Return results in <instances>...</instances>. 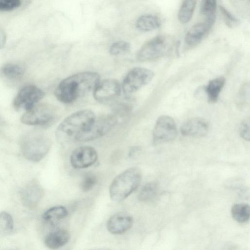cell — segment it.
Listing matches in <instances>:
<instances>
[{"mask_svg": "<svg viewBox=\"0 0 250 250\" xmlns=\"http://www.w3.org/2000/svg\"><path fill=\"white\" fill-rule=\"evenodd\" d=\"M130 49V44L123 41L113 43L109 48V53L112 56H119L127 53Z\"/></svg>", "mask_w": 250, "mask_h": 250, "instance_id": "cell-27", "label": "cell"}, {"mask_svg": "<svg viewBox=\"0 0 250 250\" xmlns=\"http://www.w3.org/2000/svg\"><path fill=\"white\" fill-rule=\"evenodd\" d=\"M68 214L66 208L62 206L52 207L43 214V219L48 224L55 226Z\"/></svg>", "mask_w": 250, "mask_h": 250, "instance_id": "cell-20", "label": "cell"}, {"mask_svg": "<svg viewBox=\"0 0 250 250\" xmlns=\"http://www.w3.org/2000/svg\"><path fill=\"white\" fill-rule=\"evenodd\" d=\"M154 76L153 72L147 68H133L125 77L121 86L122 90L125 95H130L148 84Z\"/></svg>", "mask_w": 250, "mask_h": 250, "instance_id": "cell-7", "label": "cell"}, {"mask_svg": "<svg viewBox=\"0 0 250 250\" xmlns=\"http://www.w3.org/2000/svg\"><path fill=\"white\" fill-rule=\"evenodd\" d=\"M217 7L216 0H203L201 5V12L206 20L215 21Z\"/></svg>", "mask_w": 250, "mask_h": 250, "instance_id": "cell-26", "label": "cell"}, {"mask_svg": "<svg viewBox=\"0 0 250 250\" xmlns=\"http://www.w3.org/2000/svg\"><path fill=\"white\" fill-rule=\"evenodd\" d=\"M95 118L94 113L90 109L77 111L66 117L56 130L57 140L65 143L76 137L85 129Z\"/></svg>", "mask_w": 250, "mask_h": 250, "instance_id": "cell-2", "label": "cell"}, {"mask_svg": "<svg viewBox=\"0 0 250 250\" xmlns=\"http://www.w3.org/2000/svg\"><path fill=\"white\" fill-rule=\"evenodd\" d=\"M14 227L13 218L7 212L0 213V238L9 234Z\"/></svg>", "mask_w": 250, "mask_h": 250, "instance_id": "cell-25", "label": "cell"}, {"mask_svg": "<svg viewBox=\"0 0 250 250\" xmlns=\"http://www.w3.org/2000/svg\"><path fill=\"white\" fill-rule=\"evenodd\" d=\"M209 128V125L207 120L200 117H194L184 122L180 130L183 136L201 137L208 133Z\"/></svg>", "mask_w": 250, "mask_h": 250, "instance_id": "cell-14", "label": "cell"}, {"mask_svg": "<svg viewBox=\"0 0 250 250\" xmlns=\"http://www.w3.org/2000/svg\"><path fill=\"white\" fill-rule=\"evenodd\" d=\"M122 88L115 79H107L100 81L93 92L96 101L101 104H108L116 100L121 93Z\"/></svg>", "mask_w": 250, "mask_h": 250, "instance_id": "cell-11", "label": "cell"}, {"mask_svg": "<svg viewBox=\"0 0 250 250\" xmlns=\"http://www.w3.org/2000/svg\"><path fill=\"white\" fill-rule=\"evenodd\" d=\"M231 212L236 221L241 223H246L250 219V207L246 204H236L232 207Z\"/></svg>", "mask_w": 250, "mask_h": 250, "instance_id": "cell-23", "label": "cell"}, {"mask_svg": "<svg viewBox=\"0 0 250 250\" xmlns=\"http://www.w3.org/2000/svg\"><path fill=\"white\" fill-rule=\"evenodd\" d=\"M100 81L95 72H79L62 80L56 87L55 95L60 102L69 104L93 91Z\"/></svg>", "mask_w": 250, "mask_h": 250, "instance_id": "cell-1", "label": "cell"}, {"mask_svg": "<svg viewBox=\"0 0 250 250\" xmlns=\"http://www.w3.org/2000/svg\"><path fill=\"white\" fill-rule=\"evenodd\" d=\"M231 3L238 10L243 11L249 9L250 0H230Z\"/></svg>", "mask_w": 250, "mask_h": 250, "instance_id": "cell-33", "label": "cell"}, {"mask_svg": "<svg viewBox=\"0 0 250 250\" xmlns=\"http://www.w3.org/2000/svg\"><path fill=\"white\" fill-rule=\"evenodd\" d=\"M97 182V179L94 174L87 173L84 176L81 184L82 190L84 192L90 191L95 187Z\"/></svg>", "mask_w": 250, "mask_h": 250, "instance_id": "cell-29", "label": "cell"}, {"mask_svg": "<svg viewBox=\"0 0 250 250\" xmlns=\"http://www.w3.org/2000/svg\"><path fill=\"white\" fill-rule=\"evenodd\" d=\"M219 9L223 20L228 27L233 28L238 25L239 20L229 11L222 6H220Z\"/></svg>", "mask_w": 250, "mask_h": 250, "instance_id": "cell-28", "label": "cell"}, {"mask_svg": "<svg viewBox=\"0 0 250 250\" xmlns=\"http://www.w3.org/2000/svg\"><path fill=\"white\" fill-rule=\"evenodd\" d=\"M197 0H184L178 14V19L182 23H186L191 20Z\"/></svg>", "mask_w": 250, "mask_h": 250, "instance_id": "cell-22", "label": "cell"}, {"mask_svg": "<svg viewBox=\"0 0 250 250\" xmlns=\"http://www.w3.org/2000/svg\"><path fill=\"white\" fill-rule=\"evenodd\" d=\"M24 73L22 65L16 63H7L0 68V76L9 83L16 82L21 80Z\"/></svg>", "mask_w": 250, "mask_h": 250, "instance_id": "cell-17", "label": "cell"}, {"mask_svg": "<svg viewBox=\"0 0 250 250\" xmlns=\"http://www.w3.org/2000/svg\"><path fill=\"white\" fill-rule=\"evenodd\" d=\"M133 224V219L125 212H118L111 216L107 221L108 231L113 234H121L128 230Z\"/></svg>", "mask_w": 250, "mask_h": 250, "instance_id": "cell-15", "label": "cell"}, {"mask_svg": "<svg viewBox=\"0 0 250 250\" xmlns=\"http://www.w3.org/2000/svg\"><path fill=\"white\" fill-rule=\"evenodd\" d=\"M225 82V78L222 76L213 79L209 82L205 87V92L210 103H214L217 101Z\"/></svg>", "mask_w": 250, "mask_h": 250, "instance_id": "cell-19", "label": "cell"}, {"mask_svg": "<svg viewBox=\"0 0 250 250\" xmlns=\"http://www.w3.org/2000/svg\"><path fill=\"white\" fill-rule=\"evenodd\" d=\"M142 179L141 170L129 168L117 176L109 187V195L114 201L120 202L126 198L139 186Z\"/></svg>", "mask_w": 250, "mask_h": 250, "instance_id": "cell-3", "label": "cell"}, {"mask_svg": "<svg viewBox=\"0 0 250 250\" xmlns=\"http://www.w3.org/2000/svg\"><path fill=\"white\" fill-rule=\"evenodd\" d=\"M43 195V189L36 180H32L27 184L21 191V198L23 205L32 208L39 204Z\"/></svg>", "mask_w": 250, "mask_h": 250, "instance_id": "cell-13", "label": "cell"}, {"mask_svg": "<svg viewBox=\"0 0 250 250\" xmlns=\"http://www.w3.org/2000/svg\"><path fill=\"white\" fill-rule=\"evenodd\" d=\"M54 118L53 109L44 104H37L25 111L21 121L26 125L45 126L51 124Z\"/></svg>", "mask_w": 250, "mask_h": 250, "instance_id": "cell-8", "label": "cell"}, {"mask_svg": "<svg viewBox=\"0 0 250 250\" xmlns=\"http://www.w3.org/2000/svg\"><path fill=\"white\" fill-rule=\"evenodd\" d=\"M158 187L155 182H149L146 184L140 190L138 198L143 202H147L152 200L156 196Z\"/></svg>", "mask_w": 250, "mask_h": 250, "instance_id": "cell-24", "label": "cell"}, {"mask_svg": "<svg viewBox=\"0 0 250 250\" xmlns=\"http://www.w3.org/2000/svg\"><path fill=\"white\" fill-rule=\"evenodd\" d=\"M215 21L206 20L193 25L187 32L185 42L190 46L198 44L212 26Z\"/></svg>", "mask_w": 250, "mask_h": 250, "instance_id": "cell-16", "label": "cell"}, {"mask_svg": "<svg viewBox=\"0 0 250 250\" xmlns=\"http://www.w3.org/2000/svg\"><path fill=\"white\" fill-rule=\"evenodd\" d=\"M250 118H246L243 120L240 125V134L241 137L246 141L250 139Z\"/></svg>", "mask_w": 250, "mask_h": 250, "instance_id": "cell-31", "label": "cell"}, {"mask_svg": "<svg viewBox=\"0 0 250 250\" xmlns=\"http://www.w3.org/2000/svg\"><path fill=\"white\" fill-rule=\"evenodd\" d=\"M250 99V84L249 83H245L241 87L238 95L237 103L241 106H243L248 104Z\"/></svg>", "mask_w": 250, "mask_h": 250, "instance_id": "cell-30", "label": "cell"}, {"mask_svg": "<svg viewBox=\"0 0 250 250\" xmlns=\"http://www.w3.org/2000/svg\"><path fill=\"white\" fill-rule=\"evenodd\" d=\"M175 45L173 38L168 35L157 36L146 42L139 49L137 58L140 62L158 60L172 52Z\"/></svg>", "mask_w": 250, "mask_h": 250, "instance_id": "cell-4", "label": "cell"}, {"mask_svg": "<svg viewBox=\"0 0 250 250\" xmlns=\"http://www.w3.org/2000/svg\"><path fill=\"white\" fill-rule=\"evenodd\" d=\"M153 142L156 144L173 141L177 135V129L174 119L167 115L160 116L153 130Z\"/></svg>", "mask_w": 250, "mask_h": 250, "instance_id": "cell-9", "label": "cell"}, {"mask_svg": "<svg viewBox=\"0 0 250 250\" xmlns=\"http://www.w3.org/2000/svg\"><path fill=\"white\" fill-rule=\"evenodd\" d=\"M97 158V152L93 147L82 146L73 151L70 156V163L75 168H84L93 165Z\"/></svg>", "mask_w": 250, "mask_h": 250, "instance_id": "cell-12", "label": "cell"}, {"mask_svg": "<svg viewBox=\"0 0 250 250\" xmlns=\"http://www.w3.org/2000/svg\"><path fill=\"white\" fill-rule=\"evenodd\" d=\"M21 0H0V11H8L18 8Z\"/></svg>", "mask_w": 250, "mask_h": 250, "instance_id": "cell-32", "label": "cell"}, {"mask_svg": "<svg viewBox=\"0 0 250 250\" xmlns=\"http://www.w3.org/2000/svg\"><path fill=\"white\" fill-rule=\"evenodd\" d=\"M44 96V92L39 87L27 85L19 91L13 101V106L16 110L26 111L37 104Z\"/></svg>", "mask_w": 250, "mask_h": 250, "instance_id": "cell-10", "label": "cell"}, {"mask_svg": "<svg viewBox=\"0 0 250 250\" xmlns=\"http://www.w3.org/2000/svg\"><path fill=\"white\" fill-rule=\"evenodd\" d=\"M70 238L69 233L64 229H57L48 233L44 239L45 245L49 249L55 250L65 245Z\"/></svg>", "mask_w": 250, "mask_h": 250, "instance_id": "cell-18", "label": "cell"}, {"mask_svg": "<svg viewBox=\"0 0 250 250\" xmlns=\"http://www.w3.org/2000/svg\"><path fill=\"white\" fill-rule=\"evenodd\" d=\"M118 119L115 115H106L96 118L75 140L86 142L99 138L109 132L116 125Z\"/></svg>", "mask_w": 250, "mask_h": 250, "instance_id": "cell-6", "label": "cell"}, {"mask_svg": "<svg viewBox=\"0 0 250 250\" xmlns=\"http://www.w3.org/2000/svg\"><path fill=\"white\" fill-rule=\"evenodd\" d=\"M159 19L155 16L146 14L140 16L136 21V26L141 31H150L159 27Z\"/></svg>", "mask_w": 250, "mask_h": 250, "instance_id": "cell-21", "label": "cell"}, {"mask_svg": "<svg viewBox=\"0 0 250 250\" xmlns=\"http://www.w3.org/2000/svg\"><path fill=\"white\" fill-rule=\"evenodd\" d=\"M21 146L24 157L30 161L37 162L48 153L51 142L45 136L33 131L23 137Z\"/></svg>", "mask_w": 250, "mask_h": 250, "instance_id": "cell-5", "label": "cell"}, {"mask_svg": "<svg viewBox=\"0 0 250 250\" xmlns=\"http://www.w3.org/2000/svg\"><path fill=\"white\" fill-rule=\"evenodd\" d=\"M6 41V34L2 29H0V49L5 45Z\"/></svg>", "mask_w": 250, "mask_h": 250, "instance_id": "cell-34", "label": "cell"}]
</instances>
